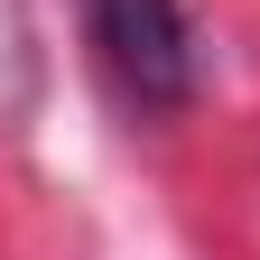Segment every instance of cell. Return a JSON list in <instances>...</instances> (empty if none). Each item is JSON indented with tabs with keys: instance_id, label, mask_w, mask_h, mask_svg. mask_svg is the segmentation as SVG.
<instances>
[{
	"instance_id": "obj_1",
	"label": "cell",
	"mask_w": 260,
	"mask_h": 260,
	"mask_svg": "<svg viewBox=\"0 0 260 260\" xmlns=\"http://www.w3.org/2000/svg\"><path fill=\"white\" fill-rule=\"evenodd\" d=\"M84 38H93V56H103L112 93L140 121H177L195 103L205 56H195L186 0H84Z\"/></svg>"
}]
</instances>
